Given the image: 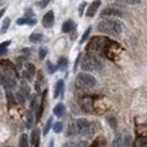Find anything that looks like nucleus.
Returning <instances> with one entry per match:
<instances>
[{"label": "nucleus", "mask_w": 147, "mask_h": 147, "mask_svg": "<svg viewBox=\"0 0 147 147\" xmlns=\"http://www.w3.org/2000/svg\"><path fill=\"white\" fill-rule=\"evenodd\" d=\"M111 43H112V40L110 38L96 36L90 40L85 50L88 51V53L95 54L97 57H105V53L107 51Z\"/></svg>", "instance_id": "f257e3e1"}, {"label": "nucleus", "mask_w": 147, "mask_h": 147, "mask_svg": "<svg viewBox=\"0 0 147 147\" xmlns=\"http://www.w3.org/2000/svg\"><path fill=\"white\" fill-rule=\"evenodd\" d=\"M97 30L105 34L119 36L123 30V23L117 19H104L97 24Z\"/></svg>", "instance_id": "f03ea898"}, {"label": "nucleus", "mask_w": 147, "mask_h": 147, "mask_svg": "<svg viewBox=\"0 0 147 147\" xmlns=\"http://www.w3.org/2000/svg\"><path fill=\"white\" fill-rule=\"evenodd\" d=\"M81 67L82 70H84L86 72H96L103 67V62L101 61L100 57H97L95 54L88 53L82 59Z\"/></svg>", "instance_id": "7ed1b4c3"}, {"label": "nucleus", "mask_w": 147, "mask_h": 147, "mask_svg": "<svg viewBox=\"0 0 147 147\" xmlns=\"http://www.w3.org/2000/svg\"><path fill=\"white\" fill-rule=\"evenodd\" d=\"M90 122L86 118H75L72 119L66 128V136H76L82 135L84 131L86 129Z\"/></svg>", "instance_id": "20e7f679"}, {"label": "nucleus", "mask_w": 147, "mask_h": 147, "mask_svg": "<svg viewBox=\"0 0 147 147\" xmlns=\"http://www.w3.org/2000/svg\"><path fill=\"white\" fill-rule=\"evenodd\" d=\"M75 85L79 88H91L96 85V80L93 75L85 72L79 73L75 78Z\"/></svg>", "instance_id": "39448f33"}, {"label": "nucleus", "mask_w": 147, "mask_h": 147, "mask_svg": "<svg viewBox=\"0 0 147 147\" xmlns=\"http://www.w3.org/2000/svg\"><path fill=\"white\" fill-rule=\"evenodd\" d=\"M94 97L91 95H84L79 100V104L81 110L86 113V114H92L95 111V105H94Z\"/></svg>", "instance_id": "423d86ee"}, {"label": "nucleus", "mask_w": 147, "mask_h": 147, "mask_svg": "<svg viewBox=\"0 0 147 147\" xmlns=\"http://www.w3.org/2000/svg\"><path fill=\"white\" fill-rule=\"evenodd\" d=\"M124 12L122 10H119L118 8H113V7H107L102 10L101 12V17L105 18V17H123Z\"/></svg>", "instance_id": "0eeeda50"}, {"label": "nucleus", "mask_w": 147, "mask_h": 147, "mask_svg": "<svg viewBox=\"0 0 147 147\" xmlns=\"http://www.w3.org/2000/svg\"><path fill=\"white\" fill-rule=\"evenodd\" d=\"M36 74V66L32 63H24V70H23V78L27 79L28 81H32Z\"/></svg>", "instance_id": "6e6552de"}, {"label": "nucleus", "mask_w": 147, "mask_h": 147, "mask_svg": "<svg viewBox=\"0 0 147 147\" xmlns=\"http://www.w3.org/2000/svg\"><path fill=\"white\" fill-rule=\"evenodd\" d=\"M100 128H101V126H100V123H98V122H90V124H88V126L86 127V129L84 131V133H83L82 135L85 136V137H91V136H93Z\"/></svg>", "instance_id": "1a4fd4ad"}, {"label": "nucleus", "mask_w": 147, "mask_h": 147, "mask_svg": "<svg viewBox=\"0 0 147 147\" xmlns=\"http://www.w3.org/2000/svg\"><path fill=\"white\" fill-rule=\"evenodd\" d=\"M101 5H102V1H101V0H94V1L86 8V12H85L86 17H88V18H93V17L95 16L97 9L101 7Z\"/></svg>", "instance_id": "9d476101"}, {"label": "nucleus", "mask_w": 147, "mask_h": 147, "mask_svg": "<svg viewBox=\"0 0 147 147\" xmlns=\"http://www.w3.org/2000/svg\"><path fill=\"white\" fill-rule=\"evenodd\" d=\"M53 24H54V12L52 10H50L42 18V26H43L44 28L49 29V28H51Z\"/></svg>", "instance_id": "9b49d317"}, {"label": "nucleus", "mask_w": 147, "mask_h": 147, "mask_svg": "<svg viewBox=\"0 0 147 147\" xmlns=\"http://www.w3.org/2000/svg\"><path fill=\"white\" fill-rule=\"evenodd\" d=\"M76 29V24L73 20H66L63 24H62V31L64 33H72Z\"/></svg>", "instance_id": "f8f14e48"}, {"label": "nucleus", "mask_w": 147, "mask_h": 147, "mask_svg": "<svg viewBox=\"0 0 147 147\" xmlns=\"http://www.w3.org/2000/svg\"><path fill=\"white\" fill-rule=\"evenodd\" d=\"M6 95H7V103H8V109L13 107L17 104V100H16V95L12 93L11 88H6Z\"/></svg>", "instance_id": "ddd939ff"}, {"label": "nucleus", "mask_w": 147, "mask_h": 147, "mask_svg": "<svg viewBox=\"0 0 147 147\" xmlns=\"http://www.w3.org/2000/svg\"><path fill=\"white\" fill-rule=\"evenodd\" d=\"M63 91H64V81L59 80L55 83V86H54V98L60 97L63 94Z\"/></svg>", "instance_id": "4468645a"}, {"label": "nucleus", "mask_w": 147, "mask_h": 147, "mask_svg": "<svg viewBox=\"0 0 147 147\" xmlns=\"http://www.w3.org/2000/svg\"><path fill=\"white\" fill-rule=\"evenodd\" d=\"M47 94H48V91L45 90L43 92V95H42V98H41V103L39 104V109L37 111V122L40 121V118L43 114L44 111V104H45V98H47Z\"/></svg>", "instance_id": "2eb2a0df"}, {"label": "nucleus", "mask_w": 147, "mask_h": 147, "mask_svg": "<svg viewBox=\"0 0 147 147\" xmlns=\"http://www.w3.org/2000/svg\"><path fill=\"white\" fill-rule=\"evenodd\" d=\"M39 143H40V129L34 128L31 133V144L34 147H39Z\"/></svg>", "instance_id": "dca6fc26"}, {"label": "nucleus", "mask_w": 147, "mask_h": 147, "mask_svg": "<svg viewBox=\"0 0 147 147\" xmlns=\"http://www.w3.org/2000/svg\"><path fill=\"white\" fill-rule=\"evenodd\" d=\"M90 147H106V140L103 136H98L94 140Z\"/></svg>", "instance_id": "f3484780"}, {"label": "nucleus", "mask_w": 147, "mask_h": 147, "mask_svg": "<svg viewBox=\"0 0 147 147\" xmlns=\"http://www.w3.org/2000/svg\"><path fill=\"white\" fill-rule=\"evenodd\" d=\"M64 112H65V106H64V104L62 103H59L55 105V107L53 109V113H54V115L55 116H58V117H61L63 114H64Z\"/></svg>", "instance_id": "a211bd4d"}, {"label": "nucleus", "mask_w": 147, "mask_h": 147, "mask_svg": "<svg viewBox=\"0 0 147 147\" xmlns=\"http://www.w3.org/2000/svg\"><path fill=\"white\" fill-rule=\"evenodd\" d=\"M63 147H88V143L85 140H79V142H69L64 144Z\"/></svg>", "instance_id": "6ab92c4d"}, {"label": "nucleus", "mask_w": 147, "mask_h": 147, "mask_svg": "<svg viewBox=\"0 0 147 147\" xmlns=\"http://www.w3.org/2000/svg\"><path fill=\"white\" fill-rule=\"evenodd\" d=\"M33 123H34V116H33V112L31 110L28 111V113H27V122H26V126H27V128L30 129L32 125H33Z\"/></svg>", "instance_id": "aec40b11"}, {"label": "nucleus", "mask_w": 147, "mask_h": 147, "mask_svg": "<svg viewBox=\"0 0 147 147\" xmlns=\"http://www.w3.org/2000/svg\"><path fill=\"white\" fill-rule=\"evenodd\" d=\"M29 40L32 43H40L43 40V36L41 33H31L29 37Z\"/></svg>", "instance_id": "412c9836"}, {"label": "nucleus", "mask_w": 147, "mask_h": 147, "mask_svg": "<svg viewBox=\"0 0 147 147\" xmlns=\"http://www.w3.org/2000/svg\"><path fill=\"white\" fill-rule=\"evenodd\" d=\"M67 64H69V62H67V59L64 58V57H62V58H60L59 61H58V69H59L60 71H65L66 67H67Z\"/></svg>", "instance_id": "4be33fe9"}, {"label": "nucleus", "mask_w": 147, "mask_h": 147, "mask_svg": "<svg viewBox=\"0 0 147 147\" xmlns=\"http://www.w3.org/2000/svg\"><path fill=\"white\" fill-rule=\"evenodd\" d=\"M42 83H43V74H42V71L40 70V71H38L37 81H36V90H37V92H40V88H41Z\"/></svg>", "instance_id": "5701e85b"}, {"label": "nucleus", "mask_w": 147, "mask_h": 147, "mask_svg": "<svg viewBox=\"0 0 147 147\" xmlns=\"http://www.w3.org/2000/svg\"><path fill=\"white\" fill-rule=\"evenodd\" d=\"M19 91L24 95L26 98H28V97L30 96V88H29V86H28V84H27L24 81L21 83V86H20V90H19Z\"/></svg>", "instance_id": "b1692460"}, {"label": "nucleus", "mask_w": 147, "mask_h": 147, "mask_svg": "<svg viewBox=\"0 0 147 147\" xmlns=\"http://www.w3.org/2000/svg\"><path fill=\"white\" fill-rule=\"evenodd\" d=\"M19 147H29V140L27 134H22L19 138Z\"/></svg>", "instance_id": "393cba45"}, {"label": "nucleus", "mask_w": 147, "mask_h": 147, "mask_svg": "<svg viewBox=\"0 0 147 147\" xmlns=\"http://www.w3.org/2000/svg\"><path fill=\"white\" fill-rule=\"evenodd\" d=\"M135 147H147V136H140L136 140Z\"/></svg>", "instance_id": "a878e982"}, {"label": "nucleus", "mask_w": 147, "mask_h": 147, "mask_svg": "<svg viewBox=\"0 0 147 147\" xmlns=\"http://www.w3.org/2000/svg\"><path fill=\"white\" fill-rule=\"evenodd\" d=\"M52 122H53V117L51 116V117L48 118V121H47V123H45V126H44V128H43V135L44 136L49 133L50 128L52 127Z\"/></svg>", "instance_id": "bb28decb"}, {"label": "nucleus", "mask_w": 147, "mask_h": 147, "mask_svg": "<svg viewBox=\"0 0 147 147\" xmlns=\"http://www.w3.org/2000/svg\"><path fill=\"white\" fill-rule=\"evenodd\" d=\"M10 43H11V40H8V41H5V42L0 43V55L7 52V48L10 45Z\"/></svg>", "instance_id": "cd10ccee"}, {"label": "nucleus", "mask_w": 147, "mask_h": 147, "mask_svg": "<svg viewBox=\"0 0 147 147\" xmlns=\"http://www.w3.org/2000/svg\"><path fill=\"white\" fill-rule=\"evenodd\" d=\"M10 22H11L10 18H6V19L3 20V22H2V27H1V30H0L1 33H5V32L7 31L8 28H9V26H10Z\"/></svg>", "instance_id": "c85d7f7f"}, {"label": "nucleus", "mask_w": 147, "mask_h": 147, "mask_svg": "<svg viewBox=\"0 0 147 147\" xmlns=\"http://www.w3.org/2000/svg\"><path fill=\"white\" fill-rule=\"evenodd\" d=\"M16 100H17V102L20 104H24V102H26V97H24V95L22 94L20 91H18L17 92V94H16Z\"/></svg>", "instance_id": "c756f323"}, {"label": "nucleus", "mask_w": 147, "mask_h": 147, "mask_svg": "<svg viewBox=\"0 0 147 147\" xmlns=\"http://www.w3.org/2000/svg\"><path fill=\"white\" fill-rule=\"evenodd\" d=\"M123 146H124V147H133L132 137H131L129 135H126L125 138L123 140Z\"/></svg>", "instance_id": "7c9ffc66"}, {"label": "nucleus", "mask_w": 147, "mask_h": 147, "mask_svg": "<svg viewBox=\"0 0 147 147\" xmlns=\"http://www.w3.org/2000/svg\"><path fill=\"white\" fill-rule=\"evenodd\" d=\"M91 27H88V29L84 31V33H83V37L81 38V40H80V43H84L86 40H88V36H90V33H91Z\"/></svg>", "instance_id": "2f4dec72"}, {"label": "nucleus", "mask_w": 147, "mask_h": 147, "mask_svg": "<svg viewBox=\"0 0 147 147\" xmlns=\"http://www.w3.org/2000/svg\"><path fill=\"white\" fill-rule=\"evenodd\" d=\"M62 129H63V123L62 122H57L53 125V131H54V133H61Z\"/></svg>", "instance_id": "473e14b6"}, {"label": "nucleus", "mask_w": 147, "mask_h": 147, "mask_svg": "<svg viewBox=\"0 0 147 147\" xmlns=\"http://www.w3.org/2000/svg\"><path fill=\"white\" fill-rule=\"evenodd\" d=\"M47 53H48V49L44 48V47H41L39 49V58H40V60H43L47 57Z\"/></svg>", "instance_id": "72a5a7b5"}, {"label": "nucleus", "mask_w": 147, "mask_h": 147, "mask_svg": "<svg viewBox=\"0 0 147 147\" xmlns=\"http://www.w3.org/2000/svg\"><path fill=\"white\" fill-rule=\"evenodd\" d=\"M47 67H48V70H49V73L50 74H53L55 71H57V66L55 65H53L50 61H47Z\"/></svg>", "instance_id": "f704fd0d"}, {"label": "nucleus", "mask_w": 147, "mask_h": 147, "mask_svg": "<svg viewBox=\"0 0 147 147\" xmlns=\"http://www.w3.org/2000/svg\"><path fill=\"white\" fill-rule=\"evenodd\" d=\"M122 3H127V5H140V0H116Z\"/></svg>", "instance_id": "c9c22d12"}, {"label": "nucleus", "mask_w": 147, "mask_h": 147, "mask_svg": "<svg viewBox=\"0 0 147 147\" xmlns=\"http://www.w3.org/2000/svg\"><path fill=\"white\" fill-rule=\"evenodd\" d=\"M31 111L34 112L38 111V102H37V96H33L31 100Z\"/></svg>", "instance_id": "e433bc0d"}, {"label": "nucleus", "mask_w": 147, "mask_h": 147, "mask_svg": "<svg viewBox=\"0 0 147 147\" xmlns=\"http://www.w3.org/2000/svg\"><path fill=\"white\" fill-rule=\"evenodd\" d=\"M23 60H24V58L23 57H19L18 59H17V70H21L22 65H23Z\"/></svg>", "instance_id": "4c0bfd02"}, {"label": "nucleus", "mask_w": 147, "mask_h": 147, "mask_svg": "<svg viewBox=\"0 0 147 147\" xmlns=\"http://www.w3.org/2000/svg\"><path fill=\"white\" fill-rule=\"evenodd\" d=\"M50 1H51V0H41V1H39V2H38V7L39 8H45L49 3H50Z\"/></svg>", "instance_id": "58836bf2"}, {"label": "nucleus", "mask_w": 147, "mask_h": 147, "mask_svg": "<svg viewBox=\"0 0 147 147\" xmlns=\"http://www.w3.org/2000/svg\"><path fill=\"white\" fill-rule=\"evenodd\" d=\"M28 20H29V18H20V19H18L17 20V24H19V26H22V24H28Z\"/></svg>", "instance_id": "ea45409f"}, {"label": "nucleus", "mask_w": 147, "mask_h": 147, "mask_svg": "<svg viewBox=\"0 0 147 147\" xmlns=\"http://www.w3.org/2000/svg\"><path fill=\"white\" fill-rule=\"evenodd\" d=\"M24 16H26V18H34L33 17V11L31 9H27L24 11Z\"/></svg>", "instance_id": "a19ab883"}, {"label": "nucleus", "mask_w": 147, "mask_h": 147, "mask_svg": "<svg viewBox=\"0 0 147 147\" xmlns=\"http://www.w3.org/2000/svg\"><path fill=\"white\" fill-rule=\"evenodd\" d=\"M85 7H86V2H82L81 5H80V7H79V15L80 16L83 15V10H84Z\"/></svg>", "instance_id": "79ce46f5"}, {"label": "nucleus", "mask_w": 147, "mask_h": 147, "mask_svg": "<svg viewBox=\"0 0 147 147\" xmlns=\"http://www.w3.org/2000/svg\"><path fill=\"white\" fill-rule=\"evenodd\" d=\"M3 83H5V75H3V72L0 69V85H3Z\"/></svg>", "instance_id": "37998d69"}, {"label": "nucleus", "mask_w": 147, "mask_h": 147, "mask_svg": "<svg viewBox=\"0 0 147 147\" xmlns=\"http://www.w3.org/2000/svg\"><path fill=\"white\" fill-rule=\"evenodd\" d=\"M36 23H37L36 18H29V20H28V24H29V26H34Z\"/></svg>", "instance_id": "c03bdc74"}, {"label": "nucleus", "mask_w": 147, "mask_h": 147, "mask_svg": "<svg viewBox=\"0 0 147 147\" xmlns=\"http://www.w3.org/2000/svg\"><path fill=\"white\" fill-rule=\"evenodd\" d=\"M29 49H28V48H27V49H22L21 50V52H23V53H26V54H27V55H29Z\"/></svg>", "instance_id": "a18cd8bd"}, {"label": "nucleus", "mask_w": 147, "mask_h": 147, "mask_svg": "<svg viewBox=\"0 0 147 147\" xmlns=\"http://www.w3.org/2000/svg\"><path fill=\"white\" fill-rule=\"evenodd\" d=\"M5 12H6V9H5V8L0 10V18H1V17H2L3 15H5Z\"/></svg>", "instance_id": "49530a36"}, {"label": "nucleus", "mask_w": 147, "mask_h": 147, "mask_svg": "<svg viewBox=\"0 0 147 147\" xmlns=\"http://www.w3.org/2000/svg\"><path fill=\"white\" fill-rule=\"evenodd\" d=\"M5 147H11V146H5Z\"/></svg>", "instance_id": "de8ad7c7"}]
</instances>
